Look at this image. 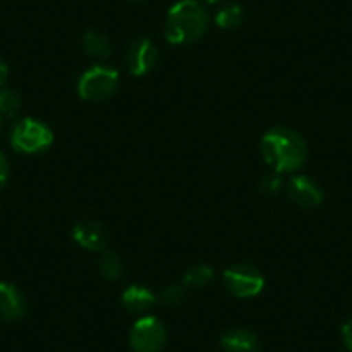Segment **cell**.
Returning a JSON list of instances; mask_svg holds the SVG:
<instances>
[{
  "label": "cell",
  "mask_w": 352,
  "mask_h": 352,
  "mask_svg": "<svg viewBox=\"0 0 352 352\" xmlns=\"http://www.w3.org/2000/svg\"><path fill=\"white\" fill-rule=\"evenodd\" d=\"M261 155L275 173H296L307 159L306 140L292 128L275 126L261 138Z\"/></svg>",
  "instance_id": "obj_1"
},
{
  "label": "cell",
  "mask_w": 352,
  "mask_h": 352,
  "mask_svg": "<svg viewBox=\"0 0 352 352\" xmlns=\"http://www.w3.org/2000/svg\"><path fill=\"white\" fill-rule=\"evenodd\" d=\"M209 28V14L197 0H180L168 12L164 36L173 45L195 42Z\"/></svg>",
  "instance_id": "obj_2"
},
{
  "label": "cell",
  "mask_w": 352,
  "mask_h": 352,
  "mask_svg": "<svg viewBox=\"0 0 352 352\" xmlns=\"http://www.w3.org/2000/svg\"><path fill=\"white\" fill-rule=\"evenodd\" d=\"M120 85V73L114 67L92 66L78 80V96L87 102H100L113 96Z\"/></svg>",
  "instance_id": "obj_3"
},
{
  "label": "cell",
  "mask_w": 352,
  "mask_h": 352,
  "mask_svg": "<svg viewBox=\"0 0 352 352\" xmlns=\"http://www.w3.org/2000/svg\"><path fill=\"white\" fill-rule=\"evenodd\" d=\"M54 133L43 121L23 118L11 131V145L21 154H38L52 145Z\"/></svg>",
  "instance_id": "obj_4"
},
{
  "label": "cell",
  "mask_w": 352,
  "mask_h": 352,
  "mask_svg": "<svg viewBox=\"0 0 352 352\" xmlns=\"http://www.w3.org/2000/svg\"><path fill=\"white\" fill-rule=\"evenodd\" d=\"M223 282L228 292L236 299H250L263 292L264 276L250 264H235L225 270Z\"/></svg>",
  "instance_id": "obj_5"
},
{
  "label": "cell",
  "mask_w": 352,
  "mask_h": 352,
  "mask_svg": "<svg viewBox=\"0 0 352 352\" xmlns=\"http://www.w3.org/2000/svg\"><path fill=\"white\" fill-rule=\"evenodd\" d=\"M166 344V328L155 316H142L130 331L133 352H159Z\"/></svg>",
  "instance_id": "obj_6"
},
{
  "label": "cell",
  "mask_w": 352,
  "mask_h": 352,
  "mask_svg": "<svg viewBox=\"0 0 352 352\" xmlns=\"http://www.w3.org/2000/svg\"><path fill=\"white\" fill-rule=\"evenodd\" d=\"M287 194H289L290 201L296 202L300 208H316L323 202L321 187L306 175L292 176L287 184Z\"/></svg>",
  "instance_id": "obj_7"
},
{
  "label": "cell",
  "mask_w": 352,
  "mask_h": 352,
  "mask_svg": "<svg viewBox=\"0 0 352 352\" xmlns=\"http://www.w3.org/2000/svg\"><path fill=\"white\" fill-rule=\"evenodd\" d=\"M157 63V47L148 38H140L131 43L128 50V71L133 76H145Z\"/></svg>",
  "instance_id": "obj_8"
},
{
  "label": "cell",
  "mask_w": 352,
  "mask_h": 352,
  "mask_svg": "<svg viewBox=\"0 0 352 352\" xmlns=\"http://www.w3.org/2000/svg\"><path fill=\"white\" fill-rule=\"evenodd\" d=\"M26 300L21 290L9 282H0V320L18 321L25 316Z\"/></svg>",
  "instance_id": "obj_9"
},
{
  "label": "cell",
  "mask_w": 352,
  "mask_h": 352,
  "mask_svg": "<svg viewBox=\"0 0 352 352\" xmlns=\"http://www.w3.org/2000/svg\"><path fill=\"white\" fill-rule=\"evenodd\" d=\"M73 240L83 249L104 250L107 245V233L100 223L85 219L73 228Z\"/></svg>",
  "instance_id": "obj_10"
},
{
  "label": "cell",
  "mask_w": 352,
  "mask_h": 352,
  "mask_svg": "<svg viewBox=\"0 0 352 352\" xmlns=\"http://www.w3.org/2000/svg\"><path fill=\"white\" fill-rule=\"evenodd\" d=\"M121 300H123V306L126 307L130 313L135 314H145L152 306L155 304V296L144 285H130L128 289H124V292L121 294Z\"/></svg>",
  "instance_id": "obj_11"
},
{
  "label": "cell",
  "mask_w": 352,
  "mask_h": 352,
  "mask_svg": "<svg viewBox=\"0 0 352 352\" xmlns=\"http://www.w3.org/2000/svg\"><path fill=\"white\" fill-rule=\"evenodd\" d=\"M221 347L225 352H257L259 340L256 335L245 328H235L223 335Z\"/></svg>",
  "instance_id": "obj_12"
},
{
  "label": "cell",
  "mask_w": 352,
  "mask_h": 352,
  "mask_svg": "<svg viewBox=\"0 0 352 352\" xmlns=\"http://www.w3.org/2000/svg\"><path fill=\"white\" fill-rule=\"evenodd\" d=\"M83 49L88 56L96 57V59H106V57L111 56L109 40H107L102 33L94 32V30L85 33Z\"/></svg>",
  "instance_id": "obj_13"
},
{
  "label": "cell",
  "mask_w": 352,
  "mask_h": 352,
  "mask_svg": "<svg viewBox=\"0 0 352 352\" xmlns=\"http://www.w3.org/2000/svg\"><path fill=\"white\" fill-rule=\"evenodd\" d=\"M212 276H214V272H212L211 266H208V264H195V266H192L185 273L184 285L188 287V289L201 290L212 282Z\"/></svg>",
  "instance_id": "obj_14"
},
{
  "label": "cell",
  "mask_w": 352,
  "mask_h": 352,
  "mask_svg": "<svg viewBox=\"0 0 352 352\" xmlns=\"http://www.w3.org/2000/svg\"><path fill=\"white\" fill-rule=\"evenodd\" d=\"M214 21L219 28L232 30L242 25L243 21V9L239 4H226L216 12Z\"/></svg>",
  "instance_id": "obj_15"
},
{
  "label": "cell",
  "mask_w": 352,
  "mask_h": 352,
  "mask_svg": "<svg viewBox=\"0 0 352 352\" xmlns=\"http://www.w3.org/2000/svg\"><path fill=\"white\" fill-rule=\"evenodd\" d=\"M21 109V97L12 88L0 90V114L8 118H14Z\"/></svg>",
  "instance_id": "obj_16"
},
{
  "label": "cell",
  "mask_w": 352,
  "mask_h": 352,
  "mask_svg": "<svg viewBox=\"0 0 352 352\" xmlns=\"http://www.w3.org/2000/svg\"><path fill=\"white\" fill-rule=\"evenodd\" d=\"M100 273L104 278L107 280H118L123 275V263H121L120 256L114 252H104L100 257Z\"/></svg>",
  "instance_id": "obj_17"
},
{
  "label": "cell",
  "mask_w": 352,
  "mask_h": 352,
  "mask_svg": "<svg viewBox=\"0 0 352 352\" xmlns=\"http://www.w3.org/2000/svg\"><path fill=\"white\" fill-rule=\"evenodd\" d=\"M184 299H185V290L184 287L180 285H169L161 292V302L164 304V306H169V307L178 306V304L184 302Z\"/></svg>",
  "instance_id": "obj_18"
},
{
  "label": "cell",
  "mask_w": 352,
  "mask_h": 352,
  "mask_svg": "<svg viewBox=\"0 0 352 352\" xmlns=\"http://www.w3.org/2000/svg\"><path fill=\"white\" fill-rule=\"evenodd\" d=\"M283 187V180H282V175L278 173H272V175H266L261 180V190L264 192L266 195H275L282 190Z\"/></svg>",
  "instance_id": "obj_19"
},
{
  "label": "cell",
  "mask_w": 352,
  "mask_h": 352,
  "mask_svg": "<svg viewBox=\"0 0 352 352\" xmlns=\"http://www.w3.org/2000/svg\"><path fill=\"white\" fill-rule=\"evenodd\" d=\"M9 173H11V168H9V161L2 152H0V187H4L6 182L9 178Z\"/></svg>",
  "instance_id": "obj_20"
},
{
  "label": "cell",
  "mask_w": 352,
  "mask_h": 352,
  "mask_svg": "<svg viewBox=\"0 0 352 352\" xmlns=\"http://www.w3.org/2000/svg\"><path fill=\"white\" fill-rule=\"evenodd\" d=\"M342 338H344L345 347L352 352V320H349L342 328Z\"/></svg>",
  "instance_id": "obj_21"
},
{
  "label": "cell",
  "mask_w": 352,
  "mask_h": 352,
  "mask_svg": "<svg viewBox=\"0 0 352 352\" xmlns=\"http://www.w3.org/2000/svg\"><path fill=\"white\" fill-rule=\"evenodd\" d=\"M8 74H9V67L4 60L0 59V88L4 87L6 80H8Z\"/></svg>",
  "instance_id": "obj_22"
},
{
  "label": "cell",
  "mask_w": 352,
  "mask_h": 352,
  "mask_svg": "<svg viewBox=\"0 0 352 352\" xmlns=\"http://www.w3.org/2000/svg\"><path fill=\"white\" fill-rule=\"evenodd\" d=\"M204 2H208V4H216V2H219V0H204Z\"/></svg>",
  "instance_id": "obj_23"
},
{
  "label": "cell",
  "mask_w": 352,
  "mask_h": 352,
  "mask_svg": "<svg viewBox=\"0 0 352 352\" xmlns=\"http://www.w3.org/2000/svg\"><path fill=\"white\" fill-rule=\"evenodd\" d=\"M2 124H4V121H2V116H0V131H2Z\"/></svg>",
  "instance_id": "obj_24"
},
{
  "label": "cell",
  "mask_w": 352,
  "mask_h": 352,
  "mask_svg": "<svg viewBox=\"0 0 352 352\" xmlns=\"http://www.w3.org/2000/svg\"><path fill=\"white\" fill-rule=\"evenodd\" d=\"M135 2H138V0H135Z\"/></svg>",
  "instance_id": "obj_25"
}]
</instances>
